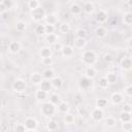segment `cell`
Segmentation results:
<instances>
[{"mask_svg": "<svg viewBox=\"0 0 132 132\" xmlns=\"http://www.w3.org/2000/svg\"><path fill=\"white\" fill-rule=\"evenodd\" d=\"M81 59H82V62L86 65L92 66L96 62L97 57H96V54L93 51H85L81 55Z\"/></svg>", "mask_w": 132, "mask_h": 132, "instance_id": "1", "label": "cell"}, {"mask_svg": "<svg viewBox=\"0 0 132 132\" xmlns=\"http://www.w3.org/2000/svg\"><path fill=\"white\" fill-rule=\"evenodd\" d=\"M40 111L44 117H52L56 112V106L51 102H46L41 105Z\"/></svg>", "mask_w": 132, "mask_h": 132, "instance_id": "2", "label": "cell"}, {"mask_svg": "<svg viewBox=\"0 0 132 132\" xmlns=\"http://www.w3.org/2000/svg\"><path fill=\"white\" fill-rule=\"evenodd\" d=\"M45 10L42 8V7H39L35 10H32L31 11V18L33 21L35 22H40L41 20H43L45 18Z\"/></svg>", "mask_w": 132, "mask_h": 132, "instance_id": "3", "label": "cell"}, {"mask_svg": "<svg viewBox=\"0 0 132 132\" xmlns=\"http://www.w3.org/2000/svg\"><path fill=\"white\" fill-rule=\"evenodd\" d=\"M26 88H27L26 82L23 79H16L12 84V89L16 93H23V92H25L26 91Z\"/></svg>", "mask_w": 132, "mask_h": 132, "instance_id": "4", "label": "cell"}, {"mask_svg": "<svg viewBox=\"0 0 132 132\" xmlns=\"http://www.w3.org/2000/svg\"><path fill=\"white\" fill-rule=\"evenodd\" d=\"M91 117H92V119H93L95 122H100V121H102V119H103V117H104V112H103V110H102L101 108L96 107V108H94V109L92 110Z\"/></svg>", "mask_w": 132, "mask_h": 132, "instance_id": "5", "label": "cell"}, {"mask_svg": "<svg viewBox=\"0 0 132 132\" xmlns=\"http://www.w3.org/2000/svg\"><path fill=\"white\" fill-rule=\"evenodd\" d=\"M78 86H79L80 89L87 90V89H89V88L92 86V80H91V78H88L87 76H84V77L79 78V80H78Z\"/></svg>", "mask_w": 132, "mask_h": 132, "instance_id": "6", "label": "cell"}, {"mask_svg": "<svg viewBox=\"0 0 132 132\" xmlns=\"http://www.w3.org/2000/svg\"><path fill=\"white\" fill-rule=\"evenodd\" d=\"M25 127L27 130H35L37 128V122L33 118H28L25 121Z\"/></svg>", "mask_w": 132, "mask_h": 132, "instance_id": "7", "label": "cell"}, {"mask_svg": "<svg viewBox=\"0 0 132 132\" xmlns=\"http://www.w3.org/2000/svg\"><path fill=\"white\" fill-rule=\"evenodd\" d=\"M95 19H96V21H97L98 23L102 24V23L106 22V20H107V13H106L104 10H99V11L96 13Z\"/></svg>", "mask_w": 132, "mask_h": 132, "instance_id": "8", "label": "cell"}, {"mask_svg": "<svg viewBox=\"0 0 132 132\" xmlns=\"http://www.w3.org/2000/svg\"><path fill=\"white\" fill-rule=\"evenodd\" d=\"M121 68L124 70H129L132 68V59L130 58H124L121 61Z\"/></svg>", "mask_w": 132, "mask_h": 132, "instance_id": "9", "label": "cell"}, {"mask_svg": "<svg viewBox=\"0 0 132 132\" xmlns=\"http://www.w3.org/2000/svg\"><path fill=\"white\" fill-rule=\"evenodd\" d=\"M111 102L113 103V104H116V105H118V104H121L123 101H124V97H123V95L122 94H120V93H113L112 95H111Z\"/></svg>", "mask_w": 132, "mask_h": 132, "instance_id": "10", "label": "cell"}, {"mask_svg": "<svg viewBox=\"0 0 132 132\" xmlns=\"http://www.w3.org/2000/svg\"><path fill=\"white\" fill-rule=\"evenodd\" d=\"M8 48H9L10 53L16 54V53H19L20 50H21V44H20V42H18V41H11V42L9 43Z\"/></svg>", "mask_w": 132, "mask_h": 132, "instance_id": "11", "label": "cell"}, {"mask_svg": "<svg viewBox=\"0 0 132 132\" xmlns=\"http://www.w3.org/2000/svg\"><path fill=\"white\" fill-rule=\"evenodd\" d=\"M73 52H74V51H73V47L70 46V45H64L63 48H62V51H61L62 55H63L64 57H66V58L71 57V56L73 55Z\"/></svg>", "mask_w": 132, "mask_h": 132, "instance_id": "12", "label": "cell"}, {"mask_svg": "<svg viewBox=\"0 0 132 132\" xmlns=\"http://www.w3.org/2000/svg\"><path fill=\"white\" fill-rule=\"evenodd\" d=\"M82 10L88 13V14H91L93 11H94V4L91 2V1H86L84 3V6H82Z\"/></svg>", "mask_w": 132, "mask_h": 132, "instance_id": "13", "label": "cell"}, {"mask_svg": "<svg viewBox=\"0 0 132 132\" xmlns=\"http://www.w3.org/2000/svg\"><path fill=\"white\" fill-rule=\"evenodd\" d=\"M120 120L122 123H129L131 122L132 120V116L130 112H125V111H122L120 113Z\"/></svg>", "mask_w": 132, "mask_h": 132, "instance_id": "14", "label": "cell"}, {"mask_svg": "<svg viewBox=\"0 0 132 132\" xmlns=\"http://www.w3.org/2000/svg\"><path fill=\"white\" fill-rule=\"evenodd\" d=\"M85 74H86V76L88 77V78H94L95 76H96V70H95V68L93 67V66H88L87 68H86V71H85Z\"/></svg>", "mask_w": 132, "mask_h": 132, "instance_id": "15", "label": "cell"}, {"mask_svg": "<svg viewBox=\"0 0 132 132\" xmlns=\"http://www.w3.org/2000/svg\"><path fill=\"white\" fill-rule=\"evenodd\" d=\"M52 85H53V88H55V89H60V88H62V86H63V80H62L61 77L55 76V77L52 79Z\"/></svg>", "mask_w": 132, "mask_h": 132, "instance_id": "16", "label": "cell"}, {"mask_svg": "<svg viewBox=\"0 0 132 132\" xmlns=\"http://www.w3.org/2000/svg\"><path fill=\"white\" fill-rule=\"evenodd\" d=\"M86 43H87L86 39H84V38H78V37L73 41V45H74L75 48H82V47H85Z\"/></svg>", "mask_w": 132, "mask_h": 132, "instance_id": "17", "label": "cell"}, {"mask_svg": "<svg viewBox=\"0 0 132 132\" xmlns=\"http://www.w3.org/2000/svg\"><path fill=\"white\" fill-rule=\"evenodd\" d=\"M40 57H41L42 59L52 57V50H51L50 47H47V46L42 47V48L40 50Z\"/></svg>", "mask_w": 132, "mask_h": 132, "instance_id": "18", "label": "cell"}, {"mask_svg": "<svg viewBox=\"0 0 132 132\" xmlns=\"http://www.w3.org/2000/svg\"><path fill=\"white\" fill-rule=\"evenodd\" d=\"M42 76H43V78H44V79H47V80H52V79L55 77V73H54V71H53L52 69L47 68V69H45V70L43 71V73H42Z\"/></svg>", "mask_w": 132, "mask_h": 132, "instance_id": "19", "label": "cell"}, {"mask_svg": "<svg viewBox=\"0 0 132 132\" xmlns=\"http://www.w3.org/2000/svg\"><path fill=\"white\" fill-rule=\"evenodd\" d=\"M42 78H43V76L41 74H39V73H33L32 76H31V81L33 84H35V85H39V84L42 82V80H43Z\"/></svg>", "mask_w": 132, "mask_h": 132, "instance_id": "20", "label": "cell"}, {"mask_svg": "<svg viewBox=\"0 0 132 132\" xmlns=\"http://www.w3.org/2000/svg\"><path fill=\"white\" fill-rule=\"evenodd\" d=\"M95 33H96V36H97V37H99V38H103V37L106 36L107 31H106L105 28H103V27L100 26V27H97V28H96Z\"/></svg>", "mask_w": 132, "mask_h": 132, "instance_id": "21", "label": "cell"}, {"mask_svg": "<svg viewBox=\"0 0 132 132\" xmlns=\"http://www.w3.org/2000/svg\"><path fill=\"white\" fill-rule=\"evenodd\" d=\"M27 5L31 9V11H32V10H35V9H37V8L40 7L39 6L40 5V2L38 0H29L28 3H27Z\"/></svg>", "mask_w": 132, "mask_h": 132, "instance_id": "22", "label": "cell"}, {"mask_svg": "<svg viewBox=\"0 0 132 132\" xmlns=\"http://www.w3.org/2000/svg\"><path fill=\"white\" fill-rule=\"evenodd\" d=\"M40 85H41V89H42V90H44V91H46V92L51 91V90H52V88H53L52 80L43 79V80H42V82H41Z\"/></svg>", "mask_w": 132, "mask_h": 132, "instance_id": "23", "label": "cell"}, {"mask_svg": "<svg viewBox=\"0 0 132 132\" xmlns=\"http://www.w3.org/2000/svg\"><path fill=\"white\" fill-rule=\"evenodd\" d=\"M81 10H82V8L80 7V5H78V4H76V3H73V4H71V6H70V11H71V13L72 14H79L80 12H81Z\"/></svg>", "mask_w": 132, "mask_h": 132, "instance_id": "24", "label": "cell"}, {"mask_svg": "<svg viewBox=\"0 0 132 132\" xmlns=\"http://www.w3.org/2000/svg\"><path fill=\"white\" fill-rule=\"evenodd\" d=\"M46 97H47V92L46 91H44L42 89H39V90L36 91V99L44 100V99H46Z\"/></svg>", "mask_w": 132, "mask_h": 132, "instance_id": "25", "label": "cell"}, {"mask_svg": "<svg viewBox=\"0 0 132 132\" xmlns=\"http://www.w3.org/2000/svg\"><path fill=\"white\" fill-rule=\"evenodd\" d=\"M58 110L63 113H68L69 105L66 102H60V104H58Z\"/></svg>", "mask_w": 132, "mask_h": 132, "instance_id": "26", "label": "cell"}, {"mask_svg": "<svg viewBox=\"0 0 132 132\" xmlns=\"http://www.w3.org/2000/svg\"><path fill=\"white\" fill-rule=\"evenodd\" d=\"M105 125H106L107 127H109V128H113V127L117 125V120H116V118H113V117H107V118L105 119Z\"/></svg>", "mask_w": 132, "mask_h": 132, "instance_id": "27", "label": "cell"}, {"mask_svg": "<svg viewBox=\"0 0 132 132\" xmlns=\"http://www.w3.org/2000/svg\"><path fill=\"white\" fill-rule=\"evenodd\" d=\"M105 77H106L108 84H116L117 80H118V76H117V74L114 72H109L107 74V76H105Z\"/></svg>", "mask_w": 132, "mask_h": 132, "instance_id": "28", "label": "cell"}, {"mask_svg": "<svg viewBox=\"0 0 132 132\" xmlns=\"http://www.w3.org/2000/svg\"><path fill=\"white\" fill-rule=\"evenodd\" d=\"M35 33L37 35H43V34H45V25H42V24L36 25V27H35Z\"/></svg>", "mask_w": 132, "mask_h": 132, "instance_id": "29", "label": "cell"}, {"mask_svg": "<svg viewBox=\"0 0 132 132\" xmlns=\"http://www.w3.org/2000/svg\"><path fill=\"white\" fill-rule=\"evenodd\" d=\"M45 40L50 44H55V43H57V35L56 34H47L45 36Z\"/></svg>", "mask_w": 132, "mask_h": 132, "instance_id": "30", "label": "cell"}, {"mask_svg": "<svg viewBox=\"0 0 132 132\" xmlns=\"http://www.w3.org/2000/svg\"><path fill=\"white\" fill-rule=\"evenodd\" d=\"M123 22L126 25H132V12H126L123 16Z\"/></svg>", "mask_w": 132, "mask_h": 132, "instance_id": "31", "label": "cell"}, {"mask_svg": "<svg viewBox=\"0 0 132 132\" xmlns=\"http://www.w3.org/2000/svg\"><path fill=\"white\" fill-rule=\"evenodd\" d=\"M45 22H46V25H55L57 23V18L54 15V14H48L45 16Z\"/></svg>", "mask_w": 132, "mask_h": 132, "instance_id": "32", "label": "cell"}, {"mask_svg": "<svg viewBox=\"0 0 132 132\" xmlns=\"http://www.w3.org/2000/svg\"><path fill=\"white\" fill-rule=\"evenodd\" d=\"M106 105H107V100L106 99H104V98H100V99H97V101H96V106L98 107V108H104V107H106Z\"/></svg>", "mask_w": 132, "mask_h": 132, "instance_id": "33", "label": "cell"}, {"mask_svg": "<svg viewBox=\"0 0 132 132\" xmlns=\"http://www.w3.org/2000/svg\"><path fill=\"white\" fill-rule=\"evenodd\" d=\"M64 121H65L66 124L71 125V124L74 123L75 118H74V116H73L72 113H66V116H65V118H64Z\"/></svg>", "mask_w": 132, "mask_h": 132, "instance_id": "34", "label": "cell"}, {"mask_svg": "<svg viewBox=\"0 0 132 132\" xmlns=\"http://www.w3.org/2000/svg\"><path fill=\"white\" fill-rule=\"evenodd\" d=\"M50 102L53 103L54 105L60 104V97H59L57 94H52V95L50 96Z\"/></svg>", "mask_w": 132, "mask_h": 132, "instance_id": "35", "label": "cell"}, {"mask_svg": "<svg viewBox=\"0 0 132 132\" xmlns=\"http://www.w3.org/2000/svg\"><path fill=\"white\" fill-rule=\"evenodd\" d=\"M15 29H16V31H19V32L25 31V29H26V23H25V22H22V21L16 22V24H15Z\"/></svg>", "mask_w": 132, "mask_h": 132, "instance_id": "36", "label": "cell"}, {"mask_svg": "<svg viewBox=\"0 0 132 132\" xmlns=\"http://www.w3.org/2000/svg\"><path fill=\"white\" fill-rule=\"evenodd\" d=\"M60 31L62 33H68L70 31V25L68 23H63L60 25Z\"/></svg>", "mask_w": 132, "mask_h": 132, "instance_id": "37", "label": "cell"}, {"mask_svg": "<svg viewBox=\"0 0 132 132\" xmlns=\"http://www.w3.org/2000/svg\"><path fill=\"white\" fill-rule=\"evenodd\" d=\"M46 127H47L48 131H56V129H57V127H58V124H57L55 121H50V122L47 123Z\"/></svg>", "mask_w": 132, "mask_h": 132, "instance_id": "38", "label": "cell"}, {"mask_svg": "<svg viewBox=\"0 0 132 132\" xmlns=\"http://www.w3.org/2000/svg\"><path fill=\"white\" fill-rule=\"evenodd\" d=\"M76 35H77V37L78 38H84V39H86V37H87V31L85 30V29H78L77 31H76Z\"/></svg>", "mask_w": 132, "mask_h": 132, "instance_id": "39", "label": "cell"}, {"mask_svg": "<svg viewBox=\"0 0 132 132\" xmlns=\"http://www.w3.org/2000/svg\"><path fill=\"white\" fill-rule=\"evenodd\" d=\"M108 86V81L106 79V77H101L99 79V87L102 88V89H106Z\"/></svg>", "mask_w": 132, "mask_h": 132, "instance_id": "40", "label": "cell"}, {"mask_svg": "<svg viewBox=\"0 0 132 132\" xmlns=\"http://www.w3.org/2000/svg\"><path fill=\"white\" fill-rule=\"evenodd\" d=\"M14 132H27V129L25 127V125L23 124H18L14 128Z\"/></svg>", "mask_w": 132, "mask_h": 132, "instance_id": "41", "label": "cell"}, {"mask_svg": "<svg viewBox=\"0 0 132 132\" xmlns=\"http://www.w3.org/2000/svg\"><path fill=\"white\" fill-rule=\"evenodd\" d=\"M55 31V26L53 25H45V34H54Z\"/></svg>", "mask_w": 132, "mask_h": 132, "instance_id": "42", "label": "cell"}, {"mask_svg": "<svg viewBox=\"0 0 132 132\" xmlns=\"http://www.w3.org/2000/svg\"><path fill=\"white\" fill-rule=\"evenodd\" d=\"M123 129H124V132H130L132 130V124L129 122V123H123Z\"/></svg>", "mask_w": 132, "mask_h": 132, "instance_id": "43", "label": "cell"}, {"mask_svg": "<svg viewBox=\"0 0 132 132\" xmlns=\"http://www.w3.org/2000/svg\"><path fill=\"white\" fill-rule=\"evenodd\" d=\"M42 64H43L44 66H52V64H53V59H52V57L42 59Z\"/></svg>", "mask_w": 132, "mask_h": 132, "instance_id": "44", "label": "cell"}, {"mask_svg": "<svg viewBox=\"0 0 132 132\" xmlns=\"http://www.w3.org/2000/svg\"><path fill=\"white\" fill-rule=\"evenodd\" d=\"M123 111H125V112H130V113H131V111H132V105L129 104V103L124 104V106H123Z\"/></svg>", "mask_w": 132, "mask_h": 132, "instance_id": "45", "label": "cell"}, {"mask_svg": "<svg viewBox=\"0 0 132 132\" xmlns=\"http://www.w3.org/2000/svg\"><path fill=\"white\" fill-rule=\"evenodd\" d=\"M2 3L5 5V7H6L7 9H8V8H11V6H12V4H13L11 0H3Z\"/></svg>", "mask_w": 132, "mask_h": 132, "instance_id": "46", "label": "cell"}, {"mask_svg": "<svg viewBox=\"0 0 132 132\" xmlns=\"http://www.w3.org/2000/svg\"><path fill=\"white\" fill-rule=\"evenodd\" d=\"M125 93H126L127 96L132 97V86H128V87H126V89H125Z\"/></svg>", "mask_w": 132, "mask_h": 132, "instance_id": "47", "label": "cell"}, {"mask_svg": "<svg viewBox=\"0 0 132 132\" xmlns=\"http://www.w3.org/2000/svg\"><path fill=\"white\" fill-rule=\"evenodd\" d=\"M104 61L107 62V63H110V62L112 61V57H111V55H109V54H105V55H104Z\"/></svg>", "mask_w": 132, "mask_h": 132, "instance_id": "48", "label": "cell"}, {"mask_svg": "<svg viewBox=\"0 0 132 132\" xmlns=\"http://www.w3.org/2000/svg\"><path fill=\"white\" fill-rule=\"evenodd\" d=\"M63 46L64 45H62L61 43H55L54 44V48H55V51H62V48H63Z\"/></svg>", "mask_w": 132, "mask_h": 132, "instance_id": "49", "label": "cell"}, {"mask_svg": "<svg viewBox=\"0 0 132 132\" xmlns=\"http://www.w3.org/2000/svg\"><path fill=\"white\" fill-rule=\"evenodd\" d=\"M128 44H129V46H130V47H132V37L129 39V41H128Z\"/></svg>", "mask_w": 132, "mask_h": 132, "instance_id": "50", "label": "cell"}, {"mask_svg": "<svg viewBox=\"0 0 132 132\" xmlns=\"http://www.w3.org/2000/svg\"><path fill=\"white\" fill-rule=\"evenodd\" d=\"M127 3H128V5H129V6H132V0H128V1H127Z\"/></svg>", "mask_w": 132, "mask_h": 132, "instance_id": "51", "label": "cell"}, {"mask_svg": "<svg viewBox=\"0 0 132 132\" xmlns=\"http://www.w3.org/2000/svg\"><path fill=\"white\" fill-rule=\"evenodd\" d=\"M27 132H35V130H27Z\"/></svg>", "mask_w": 132, "mask_h": 132, "instance_id": "52", "label": "cell"}, {"mask_svg": "<svg viewBox=\"0 0 132 132\" xmlns=\"http://www.w3.org/2000/svg\"><path fill=\"white\" fill-rule=\"evenodd\" d=\"M130 123H131V124H132V120H131V122H130Z\"/></svg>", "mask_w": 132, "mask_h": 132, "instance_id": "53", "label": "cell"}]
</instances>
